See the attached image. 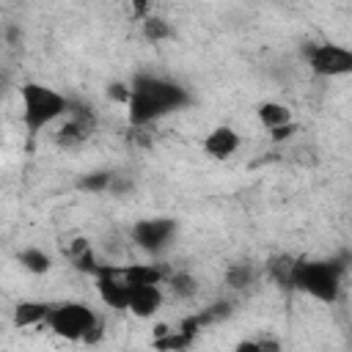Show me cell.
<instances>
[{"label": "cell", "mask_w": 352, "mask_h": 352, "mask_svg": "<svg viewBox=\"0 0 352 352\" xmlns=\"http://www.w3.org/2000/svg\"><path fill=\"white\" fill-rule=\"evenodd\" d=\"M107 96L113 99V102H118V104H129V99H132V82H110L107 85Z\"/></svg>", "instance_id": "44dd1931"}, {"label": "cell", "mask_w": 352, "mask_h": 352, "mask_svg": "<svg viewBox=\"0 0 352 352\" xmlns=\"http://www.w3.org/2000/svg\"><path fill=\"white\" fill-rule=\"evenodd\" d=\"M165 305V286H132L129 314L138 319H151Z\"/></svg>", "instance_id": "30bf717a"}, {"label": "cell", "mask_w": 352, "mask_h": 352, "mask_svg": "<svg viewBox=\"0 0 352 352\" xmlns=\"http://www.w3.org/2000/svg\"><path fill=\"white\" fill-rule=\"evenodd\" d=\"M201 146H204V154H206V157H212V160H228V157H234L236 148H239V135H236L234 126L220 124V126H214V129L204 138Z\"/></svg>", "instance_id": "8fae6325"}, {"label": "cell", "mask_w": 352, "mask_h": 352, "mask_svg": "<svg viewBox=\"0 0 352 352\" xmlns=\"http://www.w3.org/2000/svg\"><path fill=\"white\" fill-rule=\"evenodd\" d=\"M50 311H52V305H50V302H41V300H19V302L14 305L11 322H14V327H19V330L47 327Z\"/></svg>", "instance_id": "7c38bea8"}, {"label": "cell", "mask_w": 352, "mask_h": 352, "mask_svg": "<svg viewBox=\"0 0 352 352\" xmlns=\"http://www.w3.org/2000/svg\"><path fill=\"white\" fill-rule=\"evenodd\" d=\"M344 264L330 258H297L294 270V289L314 297L316 302H336L341 297Z\"/></svg>", "instance_id": "277c9868"}, {"label": "cell", "mask_w": 352, "mask_h": 352, "mask_svg": "<svg viewBox=\"0 0 352 352\" xmlns=\"http://www.w3.org/2000/svg\"><path fill=\"white\" fill-rule=\"evenodd\" d=\"M16 261L22 264V270H28L30 275H47L52 270V256L41 248H22L16 253Z\"/></svg>", "instance_id": "2e32d148"}, {"label": "cell", "mask_w": 352, "mask_h": 352, "mask_svg": "<svg viewBox=\"0 0 352 352\" xmlns=\"http://www.w3.org/2000/svg\"><path fill=\"white\" fill-rule=\"evenodd\" d=\"M176 236V223L170 217H143L138 223H132L129 228V239L132 245H138L146 253H162L168 250V245Z\"/></svg>", "instance_id": "52a82bcc"}, {"label": "cell", "mask_w": 352, "mask_h": 352, "mask_svg": "<svg viewBox=\"0 0 352 352\" xmlns=\"http://www.w3.org/2000/svg\"><path fill=\"white\" fill-rule=\"evenodd\" d=\"M94 283H96V294H99V300H102L107 308H113V311H126V308H129L132 286L126 283L124 267L104 264L102 272L94 278Z\"/></svg>", "instance_id": "9c48e42d"}, {"label": "cell", "mask_w": 352, "mask_h": 352, "mask_svg": "<svg viewBox=\"0 0 352 352\" xmlns=\"http://www.w3.org/2000/svg\"><path fill=\"white\" fill-rule=\"evenodd\" d=\"M66 256H69V261H72L74 270H80V272H85V275H91V278H96V275L102 272V267H104V261H99V256H96V250L91 248V242L82 239V236L66 242Z\"/></svg>", "instance_id": "4fadbf2b"}, {"label": "cell", "mask_w": 352, "mask_h": 352, "mask_svg": "<svg viewBox=\"0 0 352 352\" xmlns=\"http://www.w3.org/2000/svg\"><path fill=\"white\" fill-rule=\"evenodd\" d=\"M19 102H22V126L28 129V135H38L41 129L63 121L72 107V99H66L63 94H58L44 82H25L19 88Z\"/></svg>", "instance_id": "7a4b0ae2"}, {"label": "cell", "mask_w": 352, "mask_h": 352, "mask_svg": "<svg viewBox=\"0 0 352 352\" xmlns=\"http://www.w3.org/2000/svg\"><path fill=\"white\" fill-rule=\"evenodd\" d=\"M113 179H116L113 170H91V173H82L77 179V187L82 192H110Z\"/></svg>", "instance_id": "ffe728a7"}, {"label": "cell", "mask_w": 352, "mask_h": 352, "mask_svg": "<svg viewBox=\"0 0 352 352\" xmlns=\"http://www.w3.org/2000/svg\"><path fill=\"white\" fill-rule=\"evenodd\" d=\"M206 327L201 314H190V316H182L173 327L168 324H160L157 333H154V346L160 352H184L195 338H198V330Z\"/></svg>", "instance_id": "ba28073f"}, {"label": "cell", "mask_w": 352, "mask_h": 352, "mask_svg": "<svg viewBox=\"0 0 352 352\" xmlns=\"http://www.w3.org/2000/svg\"><path fill=\"white\" fill-rule=\"evenodd\" d=\"M256 118H258V124H261L264 129H270V132L294 121L292 107L283 104V102H272V99H270V102H261V104L256 107Z\"/></svg>", "instance_id": "5bb4252c"}, {"label": "cell", "mask_w": 352, "mask_h": 352, "mask_svg": "<svg viewBox=\"0 0 352 352\" xmlns=\"http://www.w3.org/2000/svg\"><path fill=\"white\" fill-rule=\"evenodd\" d=\"M47 330L55 333L58 338L66 341H82V344H96L104 333V322L102 316L77 300H66V302H55L47 319Z\"/></svg>", "instance_id": "3957f363"}, {"label": "cell", "mask_w": 352, "mask_h": 352, "mask_svg": "<svg viewBox=\"0 0 352 352\" xmlns=\"http://www.w3.org/2000/svg\"><path fill=\"white\" fill-rule=\"evenodd\" d=\"M294 132H297V121H292V124H286V126L272 129V132H270V140H272V143H283V140L294 138Z\"/></svg>", "instance_id": "7402d4cb"}, {"label": "cell", "mask_w": 352, "mask_h": 352, "mask_svg": "<svg viewBox=\"0 0 352 352\" xmlns=\"http://www.w3.org/2000/svg\"><path fill=\"white\" fill-rule=\"evenodd\" d=\"M234 352H267V349L261 346L258 338H245V341H239V344L234 346Z\"/></svg>", "instance_id": "603a6c76"}, {"label": "cell", "mask_w": 352, "mask_h": 352, "mask_svg": "<svg viewBox=\"0 0 352 352\" xmlns=\"http://www.w3.org/2000/svg\"><path fill=\"white\" fill-rule=\"evenodd\" d=\"M140 33H143V38H146V41L160 44V41H168V38L173 36V28H170V22H168L165 16L146 14V16L140 19Z\"/></svg>", "instance_id": "ac0fdd59"}, {"label": "cell", "mask_w": 352, "mask_h": 352, "mask_svg": "<svg viewBox=\"0 0 352 352\" xmlns=\"http://www.w3.org/2000/svg\"><path fill=\"white\" fill-rule=\"evenodd\" d=\"M94 129H96V113L80 102H72L69 116L55 124L52 140L58 148H77L94 135Z\"/></svg>", "instance_id": "8992f818"}, {"label": "cell", "mask_w": 352, "mask_h": 352, "mask_svg": "<svg viewBox=\"0 0 352 352\" xmlns=\"http://www.w3.org/2000/svg\"><path fill=\"white\" fill-rule=\"evenodd\" d=\"M190 104L187 88L160 74H135L132 77V99L126 104L129 124L135 129H146L148 124L182 110Z\"/></svg>", "instance_id": "6da1fadb"}, {"label": "cell", "mask_w": 352, "mask_h": 352, "mask_svg": "<svg viewBox=\"0 0 352 352\" xmlns=\"http://www.w3.org/2000/svg\"><path fill=\"white\" fill-rule=\"evenodd\" d=\"M305 63L316 77L336 80L352 74V50L333 41H319L305 50Z\"/></svg>", "instance_id": "5b68a950"}, {"label": "cell", "mask_w": 352, "mask_h": 352, "mask_svg": "<svg viewBox=\"0 0 352 352\" xmlns=\"http://www.w3.org/2000/svg\"><path fill=\"white\" fill-rule=\"evenodd\" d=\"M267 275L278 283V286H283V289H294V270H297V258L294 256H272L270 261H267Z\"/></svg>", "instance_id": "9a60e30c"}, {"label": "cell", "mask_w": 352, "mask_h": 352, "mask_svg": "<svg viewBox=\"0 0 352 352\" xmlns=\"http://www.w3.org/2000/svg\"><path fill=\"white\" fill-rule=\"evenodd\" d=\"M256 278H258V270L253 264H248V261L228 264V270H226V286L228 289H236V292L250 289L256 283Z\"/></svg>", "instance_id": "e0dca14e"}, {"label": "cell", "mask_w": 352, "mask_h": 352, "mask_svg": "<svg viewBox=\"0 0 352 352\" xmlns=\"http://www.w3.org/2000/svg\"><path fill=\"white\" fill-rule=\"evenodd\" d=\"M165 286H168V292H170L176 300H192V297L198 294V280H195L190 272H184V270L170 272L168 280H165Z\"/></svg>", "instance_id": "d6986e66"}]
</instances>
